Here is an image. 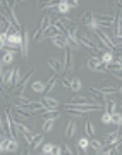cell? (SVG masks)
<instances>
[{
	"mask_svg": "<svg viewBox=\"0 0 122 155\" xmlns=\"http://www.w3.org/2000/svg\"><path fill=\"white\" fill-rule=\"evenodd\" d=\"M21 55L26 59L29 55V33L24 31L22 33V47H21Z\"/></svg>",
	"mask_w": 122,
	"mask_h": 155,
	"instance_id": "cell-14",
	"label": "cell"
},
{
	"mask_svg": "<svg viewBox=\"0 0 122 155\" xmlns=\"http://www.w3.org/2000/svg\"><path fill=\"white\" fill-rule=\"evenodd\" d=\"M59 81L62 83V86H64V88H69V90H71V79H69V78L60 76V78H59Z\"/></svg>",
	"mask_w": 122,
	"mask_h": 155,
	"instance_id": "cell-38",
	"label": "cell"
},
{
	"mask_svg": "<svg viewBox=\"0 0 122 155\" xmlns=\"http://www.w3.org/2000/svg\"><path fill=\"white\" fill-rule=\"evenodd\" d=\"M0 7H2V11L9 16L7 17L9 21H11L16 28H21V22L17 21V17H16V2H14V0H9V2H7V0H0Z\"/></svg>",
	"mask_w": 122,
	"mask_h": 155,
	"instance_id": "cell-2",
	"label": "cell"
},
{
	"mask_svg": "<svg viewBox=\"0 0 122 155\" xmlns=\"http://www.w3.org/2000/svg\"><path fill=\"white\" fill-rule=\"evenodd\" d=\"M31 90H33L34 93H43L45 91V83L43 81H33V83H31Z\"/></svg>",
	"mask_w": 122,
	"mask_h": 155,
	"instance_id": "cell-30",
	"label": "cell"
},
{
	"mask_svg": "<svg viewBox=\"0 0 122 155\" xmlns=\"http://www.w3.org/2000/svg\"><path fill=\"white\" fill-rule=\"evenodd\" d=\"M59 35H62V31L59 28H57V26H53V24H50V26H48V28L45 29V38H55V36H59Z\"/></svg>",
	"mask_w": 122,
	"mask_h": 155,
	"instance_id": "cell-20",
	"label": "cell"
},
{
	"mask_svg": "<svg viewBox=\"0 0 122 155\" xmlns=\"http://www.w3.org/2000/svg\"><path fill=\"white\" fill-rule=\"evenodd\" d=\"M74 69V59H72V50L69 47L64 48V64H62V72H71Z\"/></svg>",
	"mask_w": 122,
	"mask_h": 155,
	"instance_id": "cell-7",
	"label": "cell"
},
{
	"mask_svg": "<svg viewBox=\"0 0 122 155\" xmlns=\"http://www.w3.org/2000/svg\"><path fill=\"white\" fill-rule=\"evenodd\" d=\"M114 76H115L117 79H122V69H120V71H115V72H114Z\"/></svg>",
	"mask_w": 122,
	"mask_h": 155,
	"instance_id": "cell-45",
	"label": "cell"
},
{
	"mask_svg": "<svg viewBox=\"0 0 122 155\" xmlns=\"http://www.w3.org/2000/svg\"><path fill=\"white\" fill-rule=\"evenodd\" d=\"M89 147L98 153V152L103 150V141H100V140H96V138H91V140H89Z\"/></svg>",
	"mask_w": 122,
	"mask_h": 155,
	"instance_id": "cell-27",
	"label": "cell"
},
{
	"mask_svg": "<svg viewBox=\"0 0 122 155\" xmlns=\"http://www.w3.org/2000/svg\"><path fill=\"white\" fill-rule=\"evenodd\" d=\"M38 110H45V105L41 102H31V105L28 107V112H38Z\"/></svg>",
	"mask_w": 122,
	"mask_h": 155,
	"instance_id": "cell-31",
	"label": "cell"
},
{
	"mask_svg": "<svg viewBox=\"0 0 122 155\" xmlns=\"http://www.w3.org/2000/svg\"><path fill=\"white\" fill-rule=\"evenodd\" d=\"M57 11L60 12L62 16H66L67 12L71 11V5H69V0H60V2L57 4Z\"/></svg>",
	"mask_w": 122,
	"mask_h": 155,
	"instance_id": "cell-24",
	"label": "cell"
},
{
	"mask_svg": "<svg viewBox=\"0 0 122 155\" xmlns=\"http://www.w3.org/2000/svg\"><path fill=\"white\" fill-rule=\"evenodd\" d=\"M81 21H83V24L89 29V31H91V33L98 31V24H96V21H95V12H91V11L83 12V16H81Z\"/></svg>",
	"mask_w": 122,
	"mask_h": 155,
	"instance_id": "cell-4",
	"label": "cell"
},
{
	"mask_svg": "<svg viewBox=\"0 0 122 155\" xmlns=\"http://www.w3.org/2000/svg\"><path fill=\"white\" fill-rule=\"evenodd\" d=\"M7 38H9V33H7V31H2V33H0V50H5Z\"/></svg>",
	"mask_w": 122,
	"mask_h": 155,
	"instance_id": "cell-34",
	"label": "cell"
},
{
	"mask_svg": "<svg viewBox=\"0 0 122 155\" xmlns=\"http://www.w3.org/2000/svg\"><path fill=\"white\" fill-rule=\"evenodd\" d=\"M117 138L122 140V126H119V129H117Z\"/></svg>",
	"mask_w": 122,
	"mask_h": 155,
	"instance_id": "cell-46",
	"label": "cell"
},
{
	"mask_svg": "<svg viewBox=\"0 0 122 155\" xmlns=\"http://www.w3.org/2000/svg\"><path fill=\"white\" fill-rule=\"evenodd\" d=\"M115 7H117V9H120V11H122V0H119V2H115Z\"/></svg>",
	"mask_w": 122,
	"mask_h": 155,
	"instance_id": "cell-47",
	"label": "cell"
},
{
	"mask_svg": "<svg viewBox=\"0 0 122 155\" xmlns=\"http://www.w3.org/2000/svg\"><path fill=\"white\" fill-rule=\"evenodd\" d=\"M76 129H78V124H76V121H69V124H67L66 127V138L71 140L74 134H76Z\"/></svg>",
	"mask_w": 122,
	"mask_h": 155,
	"instance_id": "cell-23",
	"label": "cell"
},
{
	"mask_svg": "<svg viewBox=\"0 0 122 155\" xmlns=\"http://www.w3.org/2000/svg\"><path fill=\"white\" fill-rule=\"evenodd\" d=\"M41 141H43V133L33 134V138H31V141H29V150H36L40 145H41Z\"/></svg>",
	"mask_w": 122,
	"mask_h": 155,
	"instance_id": "cell-21",
	"label": "cell"
},
{
	"mask_svg": "<svg viewBox=\"0 0 122 155\" xmlns=\"http://www.w3.org/2000/svg\"><path fill=\"white\" fill-rule=\"evenodd\" d=\"M2 148H4V152L16 153L17 148H19V143H17V140H14V138H7L5 141H4V145H2Z\"/></svg>",
	"mask_w": 122,
	"mask_h": 155,
	"instance_id": "cell-12",
	"label": "cell"
},
{
	"mask_svg": "<svg viewBox=\"0 0 122 155\" xmlns=\"http://www.w3.org/2000/svg\"><path fill=\"white\" fill-rule=\"evenodd\" d=\"M114 38L117 41H122V22L115 19V26H114Z\"/></svg>",
	"mask_w": 122,
	"mask_h": 155,
	"instance_id": "cell-25",
	"label": "cell"
},
{
	"mask_svg": "<svg viewBox=\"0 0 122 155\" xmlns=\"http://www.w3.org/2000/svg\"><path fill=\"white\" fill-rule=\"evenodd\" d=\"M119 93H120V95H122V86H120V88H119Z\"/></svg>",
	"mask_w": 122,
	"mask_h": 155,
	"instance_id": "cell-49",
	"label": "cell"
},
{
	"mask_svg": "<svg viewBox=\"0 0 122 155\" xmlns=\"http://www.w3.org/2000/svg\"><path fill=\"white\" fill-rule=\"evenodd\" d=\"M88 95H89V97H91V98L95 100V104H96V105H103V107H105L107 97H105L103 93H100V91H98L96 88H89Z\"/></svg>",
	"mask_w": 122,
	"mask_h": 155,
	"instance_id": "cell-10",
	"label": "cell"
},
{
	"mask_svg": "<svg viewBox=\"0 0 122 155\" xmlns=\"http://www.w3.org/2000/svg\"><path fill=\"white\" fill-rule=\"evenodd\" d=\"M69 5H71V9H72V7H78L79 5V0H69Z\"/></svg>",
	"mask_w": 122,
	"mask_h": 155,
	"instance_id": "cell-44",
	"label": "cell"
},
{
	"mask_svg": "<svg viewBox=\"0 0 122 155\" xmlns=\"http://www.w3.org/2000/svg\"><path fill=\"white\" fill-rule=\"evenodd\" d=\"M86 67H88L89 71H95V72H108L107 71V66H103L100 62V59L95 55H89L86 59Z\"/></svg>",
	"mask_w": 122,
	"mask_h": 155,
	"instance_id": "cell-5",
	"label": "cell"
},
{
	"mask_svg": "<svg viewBox=\"0 0 122 155\" xmlns=\"http://www.w3.org/2000/svg\"><path fill=\"white\" fill-rule=\"evenodd\" d=\"M36 4H38V5H36V9H38V11H43V9H53V7H55L57 9V4H59V2H36Z\"/></svg>",
	"mask_w": 122,
	"mask_h": 155,
	"instance_id": "cell-28",
	"label": "cell"
},
{
	"mask_svg": "<svg viewBox=\"0 0 122 155\" xmlns=\"http://www.w3.org/2000/svg\"><path fill=\"white\" fill-rule=\"evenodd\" d=\"M52 43L55 45L57 48H66L67 47V36H66V33H62V35H59V36H55V38H52Z\"/></svg>",
	"mask_w": 122,
	"mask_h": 155,
	"instance_id": "cell-18",
	"label": "cell"
},
{
	"mask_svg": "<svg viewBox=\"0 0 122 155\" xmlns=\"http://www.w3.org/2000/svg\"><path fill=\"white\" fill-rule=\"evenodd\" d=\"M19 81H21V67H19V66H14L12 69L5 71V78H4L2 84H4L5 88L12 90L17 83H19Z\"/></svg>",
	"mask_w": 122,
	"mask_h": 155,
	"instance_id": "cell-1",
	"label": "cell"
},
{
	"mask_svg": "<svg viewBox=\"0 0 122 155\" xmlns=\"http://www.w3.org/2000/svg\"><path fill=\"white\" fill-rule=\"evenodd\" d=\"M122 69V61H119V59H114V61L107 66V71H110V72H115V71H120Z\"/></svg>",
	"mask_w": 122,
	"mask_h": 155,
	"instance_id": "cell-26",
	"label": "cell"
},
{
	"mask_svg": "<svg viewBox=\"0 0 122 155\" xmlns=\"http://www.w3.org/2000/svg\"><path fill=\"white\" fill-rule=\"evenodd\" d=\"M60 148H62V155H74L72 153V150H71V147H69L67 143L60 145Z\"/></svg>",
	"mask_w": 122,
	"mask_h": 155,
	"instance_id": "cell-39",
	"label": "cell"
},
{
	"mask_svg": "<svg viewBox=\"0 0 122 155\" xmlns=\"http://www.w3.org/2000/svg\"><path fill=\"white\" fill-rule=\"evenodd\" d=\"M0 134H5V133H4V129H2V121H0ZM5 136H7V134H5Z\"/></svg>",
	"mask_w": 122,
	"mask_h": 155,
	"instance_id": "cell-48",
	"label": "cell"
},
{
	"mask_svg": "<svg viewBox=\"0 0 122 155\" xmlns=\"http://www.w3.org/2000/svg\"><path fill=\"white\" fill-rule=\"evenodd\" d=\"M33 72H34V69L31 67V69H29V71L24 74V78H22L21 81L16 84V88H14V97H21V95H22V91H24V88H26L28 81L31 79V74H33Z\"/></svg>",
	"mask_w": 122,
	"mask_h": 155,
	"instance_id": "cell-8",
	"label": "cell"
},
{
	"mask_svg": "<svg viewBox=\"0 0 122 155\" xmlns=\"http://www.w3.org/2000/svg\"><path fill=\"white\" fill-rule=\"evenodd\" d=\"M96 90L100 91V93H103L107 97V95H114L117 91V88L114 86V83H108V81H105V83H100L98 86H96Z\"/></svg>",
	"mask_w": 122,
	"mask_h": 155,
	"instance_id": "cell-11",
	"label": "cell"
},
{
	"mask_svg": "<svg viewBox=\"0 0 122 155\" xmlns=\"http://www.w3.org/2000/svg\"><path fill=\"white\" fill-rule=\"evenodd\" d=\"M78 147H79L81 150H84V152H86V150L89 148V138H86V136H83V138H79Z\"/></svg>",
	"mask_w": 122,
	"mask_h": 155,
	"instance_id": "cell-33",
	"label": "cell"
},
{
	"mask_svg": "<svg viewBox=\"0 0 122 155\" xmlns=\"http://www.w3.org/2000/svg\"><path fill=\"white\" fill-rule=\"evenodd\" d=\"M41 116L45 117V121H55L59 117H62V114L59 110H52V109H45L41 110Z\"/></svg>",
	"mask_w": 122,
	"mask_h": 155,
	"instance_id": "cell-15",
	"label": "cell"
},
{
	"mask_svg": "<svg viewBox=\"0 0 122 155\" xmlns=\"http://www.w3.org/2000/svg\"><path fill=\"white\" fill-rule=\"evenodd\" d=\"M53 122H55V121H45L43 122V126H41L43 133H50L52 129H53Z\"/></svg>",
	"mask_w": 122,
	"mask_h": 155,
	"instance_id": "cell-36",
	"label": "cell"
},
{
	"mask_svg": "<svg viewBox=\"0 0 122 155\" xmlns=\"http://www.w3.org/2000/svg\"><path fill=\"white\" fill-rule=\"evenodd\" d=\"M40 102L45 105V109H52V110H57L59 109V102L55 98H52V97H43Z\"/></svg>",
	"mask_w": 122,
	"mask_h": 155,
	"instance_id": "cell-17",
	"label": "cell"
},
{
	"mask_svg": "<svg viewBox=\"0 0 122 155\" xmlns=\"http://www.w3.org/2000/svg\"><path fill=\"white\" fill-rule=\"evenodd\" d=\"M101 122L103 124H112V114H108V112H103V116H101Z\"/></svg>",
	"mask_w": 122,
	"mask_h": 155,
	"instance_id": "cell-37",
	"label": "cell"
},
{
	"mask_svg": "<svg viewBox=\"0 0 122 155\" xmlns=\"http://www.w3.org/2000/svg\"><path fill=\"white\" fill-rule=\"evenodd\" d=\"M112 124H115L117 127L122 126V114H119V112L112 114Z\"/></svg>",
	"mask_w": 122,
	"mask_h": 155,
	"instance_id": "cell-35",
	"label": "cell"
},
{
	"mask_svg": "<svg viewBox=\"0 0 122 155\" xmlns=\"http://www.w3.org/2000/svg\"><path fill=\"white\" fill-rule=\"evenodd\" d=\"M95 21L98 24V29H108L115 26V17L112 14H95Z\"/></svg>",
	"mask_w": 122,
	"mask_h": 155,
	"instance_id": "cell-3",
	"label": "cell"
},
{
	"mask_svg": "<svg viewBox=\"0 0 122 155\" xmlns=\"http://www.w3.org/2000/svg\"><path fill=\"white\" fill-rule=\"evenodd\" d=\"M50 155H62L60 145H53V150H52V153H50Z\"/></svg>",
	"mask_w": 122,
	"mask_h": 155,
	"instance_id": "cell-43",
	"label": "cell"
},
{
	"mask_svg": "<svg viewBox=\"0 0 122 155\" xmlns=\"http://www.w3.org/2000/svg\"><path fill=\"white\" fill-rule=\"evenodd\" d=\"M114 57H117L119 61H122V47H115V50H114Z\"/></svg>",
	"mask_w": 122,
	"mask_h": 155,
	"instance_id": "cell-42",
	"label": "cell"
},
{
	"mask_svg": "<svg viewBox=\"0 0 122 155\" xmlns=\"http://www.w3.org/2000/svg\"><path fill=\"white\" fill-rule=\"evenodd\" d=\"M119 107H120V109H122V102H120V104H119Z\"/></svg>",
	"mask_w": 122,
	"mask_h": 155,
	"instance_id": "cell-51",
	"label": "cell"
},
{
	"mask_svg": "<svg viewBox=\"0 0 122 155\" xmlns=\"http://www.w3.org/2000/svg\"><path fill=\"white\" fill-rule=\"evenodd\" d=\"M12 104H14V107H21L24 110H28V107L31 105V100H29L28 97L21 95V97H16V98L12 100Z\"/></svg>",
	"mask_w": 122,
	"mask_h": 155,
	"instance_id": "cell-13",
	"label": "cell"
},
{
	"mask_svg": "<svg viewBox=\"0 0 122 155\" xmlns=\"http://www.w3.org/2000/svg\"><path fill=\"white\" fill-rule=\"evenodd\" d=\"M64 110H66L67 114H69V116H72V117H76V119H78V117H81V116H83V114H81V112H78V110H74V109H64Z\"/></svg>",
	"mask_w": 122,
	"mask_h": 155,
	"instance_id": "cell-41",
	"label": "cell"
},
{
	"mask_svg": "<svg viewBox=\"0 0 122 155\" xmlns=\"http://www.w3.org/2000/svg\"><path fill=\"white\" fill-rule=\"evenodd\" d=\"M2 152H4V148H2V145H0V153H2Z\"/></svg>",
	"mask_w": 122,
	"mask_h": 155,
	"instance_id": "cell-50",
	"label": "cell"
},
{
	"mask_svg": "<svg viewBox=\"0 0 122 155\" xmlns=\"http://www.w3.org/2000/svg\"><path fill=\"white\" fill-rule=\"evenodd\" d=\"M100 59V62L103 64V66H108L115 57H114V52H110V50H105V52H101V55L98 57Z\"/></svg>",
	"mask_w": 122,
	"mask_h": 155,
	"instance_id": "cell-22",
	"label": "cell"
},
{
	"mask_svg": "<svg viewBox=\"0 0 122 155\" xmlns=\"http://www.w3.org/2000/svg\"><path fill=\"white\" fill-rule=\"evenodd\" d=\"M52 150H53V145L52 143H45L43 145V155H50Z\"/></svg>",
	"mask_w": 122,
	"mask_h": 155,
	"instance_id": "cell-40",
	"label": "cell"
},
{
	"mask_svg": "<svg viewBox=\"0 0 122 155\" xmlns=\"http://www.w3.org/2000/svg\"><path fill=\"white\" fill-rule=\"evenodd\" d=\"M57 83H59V76H57V74H53V76H52L50 79L47 81V83H45V91H43L45 97H48V93L53 90V86H55Z\"/></svg>",
	"mask_w": 122,
	"mask_h": 155,
	"instance_id": "cell-19",
	"label": "cell"
},
{
	"mask_svg": "<svg viewBox=\"0 0 122 155\" xmlns=\"http://www.w3.org/2000/svg\"><path fill=\"white\" fill-rule=\"evenodd\" d=\"M45 62H47V66L50 67L57 76H60V74H62V61L59 59V57L50 55V57H47V61H45Z\"/></svg>",
	"mask_w": 122,
	"mask_h": 155,
	"instance_id": "cell-9",
	"label": "cell"
},
{
	"mask_svg": "<svg viewBox=\"0 0 122 155\" xmlns=\"http://www.w3.org/2000/svg\"><path fill=\"white\" fill-rule=\"evenodd\" d=\"M71 90L72 91H79L81 90V79L79 78H71Z\"/></svg>",
	"mask_w": 122,
	"mask_h": 155,
	"instance_id": "cell-32",
	"label": "cell"
},
{
	"mask_svg": "<svg viewBox=\"0 0 122 155\" xmlns=\"http://www.w3.org/2000/svg\"><path fill=\"white\" fill-rule=\"evenodd\" d=\"M11 117L14 119V121H21L22 122V121H31V119H33V114L28 112V110H24V109H21V107H14Z\"/></svg>",
	"mask_w": 122,
	"mask_h": 155,
	"instance_id": "cell-6",
	"label": "cell"
},
{
	"mask_svg": "<svg viewBox=\"0 0 122 155\" xmlns=\"http://www.w3.org/2000/svg\"><path fill=\"white\" fill-rule=\"evenodd\" d=\"M14 57H16V50H5V54L0 57V62L4 66H11L12 62H14Z\"/></svg>",
	"mask_w": 122,
	"mask_h": 155,
	"instance_id": "cell-16",
	"label": "cell"
},
{
	"mask_svg": "<svg viewBox=\"0 0 122 155\" xmlns=\"http://www.w3.org/2000/svg\"><path fill=\"white\" fill-rule=\"evenodd\" d=\"M84 131H86V136H89V138H95V134H96L95 126H93V122H91V121L84 122Z\"/></svg>",
	"mask_w": 122,
	"mask_h": 155,
	"instance_id": "cell-29",
	"label": "cell"
}]
</instances>
